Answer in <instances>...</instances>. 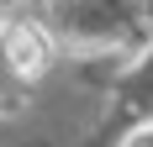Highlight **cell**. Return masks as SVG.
<instances>
[{
  "label": "cell",
  "instance_id": "1",
  "mask_svg": "<svg viewBox=\"0 0 153 147\" xmlns=\"http://www.w3.org/2000/svg\"><path fill=\"white\" fill-rule=\"evenodd\" d=\"M5 63H11L21 79H37V74L53 63L48 32L37 26V21H16V26H5Z\"/></svg>",
  "mask_w": 153,
  "mask_h": 147
}]
</instances>
